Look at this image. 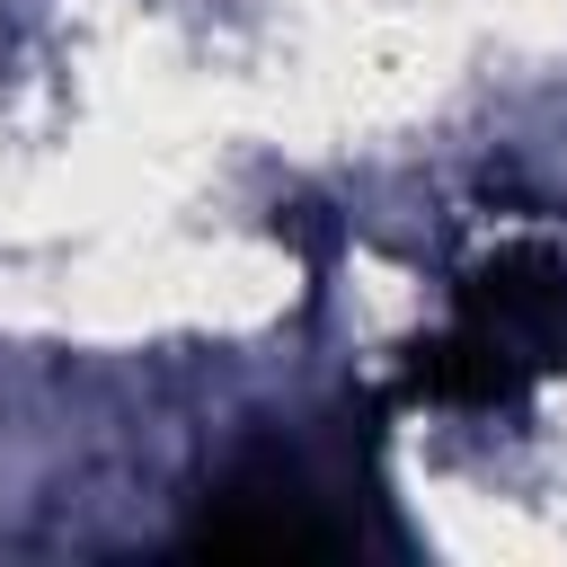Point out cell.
I'll return each mask as SVG.
<instances>
[{
  "label": "cell",
  "mask_w": 567,
  "mask_h": 567,
  "mask_svg": "<svg viewBox=\"0 0 567 567\" xmlns=\"http://www.w3.org/2000/svg\"><path fill=\"white\" fill-rule=\"evenodd\" d=\"M452 319L478 328L523 372V390L540 372H567V257H549V248H496V257H478L461 275Z\"/></svg>",
  "instance_id": "cell-2"
},
{
  "label": "cell",
  "mask_w": 567,
  "mask_h": 567,
  "mask_svg": "<svg viewBox=\"0 0 567 567\" xmlns=\"http://www.w3.org/2000/svg\"><path fill=\"white\" fill-rule=\"evenodd\" d=\"M337 496H346V478H328L319 452L257 443L204 496L195 549H213V558H319V549H354L363 532H354V514Z\"/></svg>",
  "instance_id": "cell-1"
}]
</instances>
